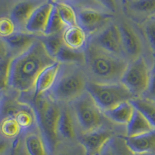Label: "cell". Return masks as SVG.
<instances>
[{
	"label": "cell",
	"mask_w": 155,
	"mask_h": 155,
	"mask_svg": "<svg viewBox=\"0 0 155 155\" xmlns=\"http://www.w3.org/2000/svg\"><path fill=\"white\" fill-rule=\"evenodd\" d=\"M56 61L37 40L28 50L12 58L9 63L8 87L19 92H27L34 88L41 71Z\"/></svg>",
	"instance_id": "obj_1"
},
{
	"label": "cell",
	"mask_w": 155,
	"mask_h": 155,
	"mask_svg": "<svg viewBox=\"0 0 155 155\" xmlns=\"http://www.w3.org/2000/svg\"><path fill=\"white\" fill-rule=\"evenodd\" d=\"M33 110L49 154L53 153L58 143V120L61 109L54 99L47 94L33 99Z\"/></svg>",
	"instance_id": "obj_2"
},
{
	"label": "cell",
	"mask_w": 155,
	"mask_h": 155,
	"mask_svg": "<svg viewBox=\"0 0 155 155\" xmlns=\"http://www.w3.org/2000/svg\"><path fill=\"white\" fill-rule=\"evenodd\" d=\"M85 53V63L98 78L109 81L121 80L129 64L124 58L108 53L93 42L87 44Z\"/></svg>",
	"instance_id": "obj_3"
},
{
	"label": "cell",
	"mask_w": 155,
	"mask_h": 155,
	"mask_svg": "<svg viewBox=\"0 0 155 155\" xmlns=\"http://www.w3.org/2000/svg\"><path fill=\"white\" fill-rule=\"evenodd\" d=\"M86 92L102 112L134 99V95L121 82H90L87 85Z\"/></svg>",
	"instance_id": "obj_4"
},
{
	"label": "cell",
	"mask_w": 155,
	"mask_h": 155,
	"mask_svg": "<svg viewBox=\"0 0 155 155\" xmlns=\"http://www.w3.org/2000/svg\"><path fill=\"white\" fill-rule=\"evenodd\" d=\"M85 75L78 69L61 72L50 91L51 98L59 101L76 100L86 92Z\"/></svg>",
	"instance_id": "obj_5"
},
{
	"label": "cell",
	"mask_w": 155,
	"mask_h": 155,
	"mask_svg": "<svg viewBox=\"0 0 155 155\" xmlns=\"http://www.w3.org/2000/svg\"><path fill=\"white\" fill-rule=\"evenodd\" d=\"M150 74L151 71L145 60L142 57H139L128 64L120 82L127 87L134 98H139L147 92L150 85Z\"/></svg>",
	"instance_id": "obj_6"
},
{
	"label": "cell",
	"mask_w": 155,
	"mask_h": 155,
	"mask_svg": "<svg viewBox=\"0 0 155 155\" xmlns=\"http://www.w3.org/2000/svg\"><path fill=\"white\" fill-rule=\"evenodd\" d=\"M74 108L78 124L84 133L102 128L104 114L88 92H85L74 101Z\"/></svg>",
	"instance_id": "obj_7"
},
{
	"label": "cell",
	"mask_w": 155,
	"mask_h": 155,
	"mask_svg": "<svg viewBox=\"0 0 155 155\" xmlns=\"http://www.w3.org/2000/svg\"><path fill=\"white\" fill-rule=\"evenodd\" d=\"M93 43L108 53L124 58L123 55L125 53L122 44L120 27L117 25H110L102 30L95 37Z\"/></svg>",
	"instance_id": "obj_8"
},
{
	"label": "cell",
	"mask_w": 155,
	"mask_h": 155,
	"mask_svg": "<svg viewBox=\"0 0 155 155\" xmlns=\"http://www.w3.org/2000/svg\"><path fill=\"white\" fill-rule=\"evenodd\" d=\"M113 138V132L106 129L100 128L83 133L79 137V141L86 150L87 155H98Z\"/></svg>",
	"instance_id": "obj_9"
},
{
	"label": "cell",
	"mask_w": 155,
	"mask_h": 155,
	"mask_svg": "<svg viewBox=\"0 0 155 155\" xmlns=\"http://www.w3.org/2000/svg\"><path fill=\"white\" fill-rule=\"evenodd\" d=\"M111 17V15L105 12L85 8L78 13V23L85 32L92 34L102 30Z\"/></svg>",
	"instance_id": "obj_10"
},
{
	"label": "cell",
	"mask_w": 155,
	"mask_h": 155,
	"mask_svg": "<svg viewBox=\"0 0 155 155\" xmlns=\"http://www.w3.org/2000/svg\"><path fill=\"white\" fill-rule=\"evenodd\" d=\"M60 72L61 63L58 61L43 69L34 82V88H33L34 90L33 99H36L37 97L50 92L56 83Z\"/></svg>",
	"instance_id": "obj_11"
},
{
	"label": "cell",
	"mask_w": 155,
	"mask_h": 155,
	"mask_svg": "<svg viewBox=\"0 0 155 155\" xmlns=\"http://www.w3.org/2000/svg\"><path fill=\"white\" fill-rule=\"evenodd\" d=\"M54 6V2H42L33 12L25 26V30L30 34L44 33L46 29L50 15Z\"/></svg>",
	"instance_id": "obj_12"
},
{
	"label": "cell",
	"mask_w": 155,
	"mask_h": 155,
	"mask_svg": "<svg viewBox=\"0 0 155 155\" xmlns=\"http://www.w3.org/2000/svg\"><path fill=\"white\" fill-rule=\"evenodd\" d=\"M127 147L136 155H143L155 152V130L135 137H124Z\"/></svg>",
	"instance_id": "obj_13"
},
{
	"label": "cell",
	"mask_w": 155,
	"mask_h": 155,
	"mask_svg": "<svg viewBox=\"0 0 155 155\" xmlns=\"http://www.w3.org/2000/svg\"><path fill=\"white\" fill-rule=\"evenodd\" d=\"M119 27L124 53L134 59L139 58L141 52V44L139 37L127 23H121Z\"/></svg>",
	"instance_id": "obj_14"
},
{
	"label": "cell",
	"mask_w": 155,
	"mask_h": 155,
	"mask_svg": "<svg viewBox=\"0 0 155 155\" xmlns=\"http://www.w3.org/2000/svg\"><path fill=\"white\" fill-rule=\"evenodd\" d=\"M64 46L77 51H84L87 46V34L79 25L67 27L62 33Z\"/></svg>",
	"instance_id": "obj_15"
},
{
	"label": "cell",
	"mask_w": 155,
	"mask_h": 155,
	"mask_svg": "<svg viewBox=\"0 0 155 155\" xmlns=\"http://www.w3.org/2000/svg\"><path fill=\"white\" fill-rule=\"evenodd\" d=\"M2 40L9 49L18 52V54H19L28 50L38 39H37L34 34L28 32L16 31Z\"/></svg>",
	"instance_id": "obj_16"
},
{
	"label": "cell",
	"mask_w": 155,
	"mask_h": 155,
	"mask_svg": "<svg viewBox=\"0 0 155 155\" xmlns=\"http://www.w3.org/2000/svg\"><path fill=\"white\" fill-rule=\"evenodd\" d=\"M42 2L37 1H22L12 7L10 12V19L16 26L24 27L31 16L32 13Z\"/></svg>",
	"instance_id": "obj_17"
},
{
	"label": "cell",
	"mask_w": 155,
	"mask_h": 155,
	"mask_svg": "<svg viewBox=\"0 0 155 155\" xmlns=\"http://www.w3.org/2000/svg\"><path fill=\"white\" fill-rule=\"evenodd\" d=\"M134 109L135 108L134 107L130 101H129L122 102L112 109H108L102 113L105 116H106L109 120H112L113 123L127 126L134 114Z\"/></svg>",
	"instance_id": "obj_18"
},
{
	"label": "cell",
	"mask_w": 155,
	"mask_h": 155,
	"mask_svg": "<svg viewBox=\"0 0 155 155\" xmlns=\"http://www.w3.org/2000/svg\"><path fill=\"white\" fill-rule=\"evenodd\" d=\"M155 130L150 122L148 121L140 112L134 109V114L127 125V137H135Z\"/></svg>",
	"instance_id": "obj_19"
},
{
	"label": "cell",
	"mask_w": 155,
	"mask_h": 155,
	"mask_svg": "<svg viewBox=\"0 0 155 155\" xmlns=\"http://www.w3.org/2000/svg\"><path fill=\"white\" fill-rule=\"evenodd\" d=\"M58 134L65 139L72 140L75 137L72 118L68 109H63L61 110L60 117L58 120Z\"/></svg>",
	"instance_id": "obj_20"
},
{
	"label": "cell",
	"mask_w": 155,
	"mask_h": 155,
	"mask_svg": "<svg viewBox=\"0 0 155 155\" xmlns=\"http://www.w3.org/2000/svg\"><path fill=\"white\" fill-rule=\"evenodd\" d=\"M56 61L61 64H84L85 63V50L77 51L64 45L56 56Z\"/></svg>",
	"instance_id": "obj_21"
},
{
	"label": "cell",
	"mask_w": 155,
	"mask_h": 155,
	"mask_svg": "<svg viewBox=\"0 0 155 155\" xmlns=\"http://www.w3.org/2000/svg\"><path fill=\"white\" fill-rule=\"evenodd\" d=\"M59 16L66 28L78 24V14L70 4L64 2H54Z\"/></svg>",
	"instance_id": "obj_22"
},
{
	"label": "cell",
	"mask_w": 155,
	"mask_h": 155,
	"mask_svg": "<svg viewBox=\"0 0 155 155\" xmlns=\"http://www.w3.org/2000/svg\"><path fill=\"white\" fill-rule=\"evenodd\" d=\"M136 109L140 112L155 128V104L149 99L134 98L130 101Z\"/></svg>",
	"instance_id": "obj_23"
},
{
	"label": "cell",
	"mask_w": 155,
	"mask_h": 155,
	"mask_svg": "<svg viewBox=\"0 0 155 155\" xmlns=\"http://www.w3.org/2000/svg\"><path fill=\"white\" fill-rule=\"evenodd\" d=\"M25 146L29 155H48V149L42 137L37 134H30L25 140Z\"/></svg>",
	"instance_id": "obj_24"
},
{
	"label": "cell",
	"mask_w": 155,
	"mask_h": 155,
	"mask_svg": "<svg viewBox=\"0 0 155 155\" xmlns=\"http://www.w3.org/2000/svg\"><path fill=\"white\" fill-rule=\"evenodd\" d=\"M66 28L65 25L64 24L61 19L59 16L56 7H55L54 3L53 9L50 15L49 19H48V24L44 34L45 36L55 35V34H60L63 33L64 29Z\"/></svg>",
	"instance_id": "obj_25"
},
{
	"label": "cell",
	"mask_w": 155,
	"mask_h": 155,
	"mask_svg": "<svg viewBox=\"0 0 155 155\" xmlns=\"http://www.w3.org/2000/svg\"><path fill=\"white\" fill-rule=\"evenodd\" d=\"M48 53L56 60V56L64 45L62 39V34L45 36L41 40Z\"/></svg>",
	"instance_id": "obj_26"
},
{
	"label": "cell",
	"mask_w": 155,
	"mask_h": 155,
	"mask_svg": "<svg viewBox=\"0 0 155 155\" xmlns=\"http://www.w3.org/2000/svg\"><path fill=\"white\" fill-rule=\"evenodd\" d=\"M21 128L12 116H8L2 120L0 124V132L4 137L8 138L15 137L19 135Z\"/></svg>",
	"instance_id": "obj_27"
},
{
	"label": "cell",
	"mask_w": 155,
	"mask_h": 155,
	"mask_svg": "<svg viewBox=\"0 0 155 155\" xmlns=\"http://www.w3.org/2000/svg\"><path fill=\"white\" fill-rule=\"evenodd\" d=\"M13 117L16 119L21 130L30 128L33 126L34 120H36L34 110L27 108H20L18 109Z\"/></svg>",
	"instance_id": "obj_28"
},
{
	"label": "cell",
	"mask_w": 155,
	"mask_h": 155,
	"mask_svg": "<svg viewBox=\"0 0 155 155\" xmlns=\"http://www.w3.org/2000/svg\"><path fill=\"white\" fill-rule=\"evenodd\" d=\"M114 155H136L126 145L124 137H113L109 142Z\"/></svg>",
	"instance_id": "obj_29"
},
{
	"label": "cell",
	"mask_w": 155,
	"mask_h": 155,
	"mask_svg": "<svg viewBox=\"0 0 155 155\" xmlns=\"http://www.w3.org/2000/svg\"><path fill=\"white\" fill-rule=\"evenodd\" d=\"M16 27L10 17H0V37L5 38L15 33Z\"/></svg>",
	"instance_id": "obj_30"
},
{
	"label": "cell",
	"mask_w": 155,
	"mask_h": 155,
	"mask_svg": "<svg viewBox=\"0 0 155 155\" xmlns=\"http://www.w3.org/2000/svg\"><path fill=\"white\" fill-rule=\"evenodd\" d=\"M10 58H5L0 61V92L8 87L9 68Z\"/></svg>",
	"instance_id": "obj_31"
},
{
	"label": "cell",
	"mask_w": 155,
	"mask_h": 155,
	"mask_svg": "<svg viewBox=\"0 0 155 155\" xmlns=\"http://www.w3.org/2000/svg\"><path fill=\"white\" fill-rule=\"evenodd\" d=\"M132 9L140 12H150L155 9V0H142L129 2Z\"/></svg>",
	"instance_id": "obj_32"
},
{
	"label": "cell",
	"mask_w": 155,
	"mask_h": 155,
	"mask_svg": "<svg viewBox=\"0 0 155 155\" xmlns=\"http://www.w3.org/2000/svg\"><path fill=\"white\" fill-rule=\"evenodd\" d=\"M146 35L150 47L155 52V23H150L146 27Z\"/></svg>",
	"instance_id": "obj_33"
},
{
	"label": "cell",
	"mask_w": 155,
	"mask_h": 155,
	"mask_svg": "<svg viewBox=\"0 0 155 155\" xmlns=\"http://www.w3.org/2000/svg\"><path fill=\"white\" fill-rule=\"evenodd\" d=\"M147 92H148V95L152 99L155 100V62L153 68L151 71V74H150V85Z\"/></svg>",
	"instance_id": "obj_34"
},
{
	"label": "cell",
	"mask_w": 155,
	"mask_h": 155,
	"mask_svg": "<svg viewBox=\"0 0 155 155\" xmlns=\"http://www.w3.org/2000/svg\"><path fill=\"white\" fill-rule=\"evenodd\" d=\"M9 48L2 39H0V61L8 58Z\"/></svg>",
	"instance_id": "obj_35"
},
{
	"label": "cell",
	"mask_w": 155,
	"mask_h": 155,
	"mask_svg": "<svg viewBox=\"0 0 155 155\" xmlns=\"http://www.w3.org/2000/svg\"><path fill=\"white\" fill-rule=\"evenodd\" d=\"M98 155H114L113 149H112L111 146H110V143H107L104 147L102 148V150L99 152Z\"/></svg>",
	"instance_id": "obj_36"
},
{
	"label": "cell",
	"mask_w": 155,
	"mask_h": 155,
	"mask_svg": "<svg viewBox=\"0 0 155 155\" xmlns=\"http://www.w3.org/2000/svg\"><path fill=\"white\" fill-rule=\"evenodd\" d=\"M7 147V143L4 140H0V154H2Z\"/></svg>",
	"instance_id": "obj_37"
},
{
	"label": "cell",
	"mask_w": 155,
	"mask_h": 155,
	"mask_svg": "<svg viewBox=\"0 0 155 155\" xmlns=\"http://www.w3.org/2000/svg\"><path fill=\"white\" fill-rule=\"evenodd\" d=\"M58 155H71V154H70V153H60V154H58Z\"/></svg>",
	"instance_id": "obj_38"
},
{
	"label": "cell",
	"mask_w": 155,
	"mask_h": 155,
	"mask_svg": "<svg viewBox=\"0 0 155 155\" xmlns=\"http://www.w3.org/2000/svg\"><path fill=\"white\" fill-rule=\"evenodd\" d=\"M143 155H155V152H154V153H147V154H143Z\"/></svg>",
	"instance_id": "obj_39"
},
{
	"label": "cell",
	"mask_w": 155,
	"mask_h": 155,
	"mask_svg": "<svg viewBox=\"0 0 155 155\" xmlns=\"http://www.w3.org/2000/svg\"><path fill=\"white\" fill-rule=\"evenodd\" d=\"M0 98H1V92H0Z\"/></svg>",
	"instance_id": "obj_40"
}]
</instances>
